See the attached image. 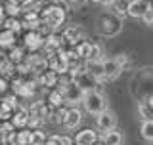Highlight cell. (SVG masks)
Returning a JSON list of instances; mask_svg holds the SVG:
<instances>
[{"mask_svg": "<svg viewBox=\"0 0 153 145\" xmlns=\"http://www.w3.org/2000/svg\"><path fill=\"white\" fill-rule=\"evenodd\" d=\"M40 19H42V23L54 33V31H57V29L63 25L65 10L61 8L59 4H46V6L40 10Z\"/></svg>", "mask_w": 153, "mask_h": 145, "instance_id": "6da1fadb", "label": "cell"}, {"mask_svg": "<svg viewBox=\"0 0 153 145\" xmlns=\"http://www.w3.org/2000/svg\"><path fill=\"white\" fill-rule=\"evenodd\" d=\"M82 107L88 115L96 117V115H100L103 109H107V99H105V95L102 92L88 90V92H84V95H82Z\"/></svg>", "mask_w": 153, "mask_h": 145, "instance_id": "7a4b0ae2", "label": "cell"}, {"mask_svg": "<svg viewBox=\"0 0 153 145\" xmlns=\"http://www.w3.org/2000/svg\"><path fill=\"white\" fill-rule=\"evenodd\" d=\"M98 29L103 36H115L121 33L123 23H121V16H117L115 12H103L98 17Z\"/></svg>", "mask_w": 153, "mask_h": 145, "instance_id": "3957f363", "label": "cell"}, {"mask_svg": "<svg viewBox=\"0 0 153 145\" xmlns=\"http://www.w3.org/2000/svg\"><path fill=\"white\" fill-rule=\"evenodd\" d=\"M96 128L100 132H109V130L117 128V115L109 109H103L100 115H96Z\"/></svg>", "mask_w": 153, "mask_h": 145, "instance_id": "277c9868", "label": "cell"}, {"mask_svg": "<svg viewBox=\"0 0 153 145\" xmlns=\"http://www.w3.org/2000/svg\"><path fill=\"white\" fill-rule=\"evenodd\" d=\"M61 40H63V46L67 48H75L80 40H86V35L80 27H67L61 35Z\"/></svg>", "mask_w": 153, "mask_h": 145, "instance_id": "5b68a950", "label": "cell"}, {"mask_svg": "<svg viewBox=\"0 0 153 145\" xmlns=\"http://www.w3.org/2000/svg\"><path fill=\"white\" fill-rule=\"evenodd\" d=\"M25 48L31 52H36V50H42V46H44V35H42L40 31H27L25 35Z\"/></svg>", "mask_w": 153, "mask_h": 145, "instance_id": "8992f818", "label": "cell"}, {"mask_svg": "<svg viewBox=\"0 0 153 145\" xmlns=\"http://www.w3.org/2000/svg\"><path fill=\"white\" fill-rule=\"evenodd\" d=\"M61 46H63V40H61V36H57L56 33H50V35L44 36V46H42V50H44L46 57L57 54V50H59Z\"/></svg>", "mask_w": 153, "mask_h": 145, "instance_id": "52a82bcc", "label": "cell"}, {"mask_svg": "<svg viewBox=\"0 0 153 145\" xmlns=\"http://www.w3.org/2000/svg\"><path fill=\"white\" fill-rule=\"evenodd\" d=\"M80 122H82V113H80L76 107H71L65 111V118H63V126L67 130H75L80 126Z\"/></svg>", "mask_w": 153, "mask_h": 145, "instance_id": "ba28073f", "label": "cell"}, {"mask_svg": "<svg viewBox=\"0 0 153 145\" xmlns=\"http://www.w3.org/2000/svg\"><path fill=\"white\" fill-rule=\"evenodd\" d=\"M86 71L98 80V84L105 82V75H103V59H86Z\"/></svg>", "mask_w": 153, "mask_h": 145, "instance_id": "9c48e42d", "label": "cell"}, {"mask_svg": "<svg viewBox=\"0 0 153 145\" xmlns=\"http://www.w3.org/2000/svg\"><path fill=\"white\" fill-rule=\"evenodd\" d=\"M36 80L40 84V88H54V86H57V82H59V75L52 69H46L36 76Z\"/></svg>", "mask_w": 153, "mask_h": 145, "instance_id": "30bf717a", "label": "cell"}, {"mask_svg": "<svg viewBox=\"0 0 153 145\" xmlns=\"http://www.w3.org/2000/svg\"><path fill=\"white\" fill-rule=\"evenodd\" d=\"M123 72L121 65L117 63V59L111 57V59H103V75H105V80H117L119 75Z\"/></svg>", "mask_w": 153, "mask_h": 145, "instance_id": "8fae6325", "label": "cell"}, {"mask_svg": "<svg viewBox=\"0 0 153 145\" xmlns=\"http://www.w3.org/2000/svg\"><path fill=\"white\" fill-rule=\"evenodd\" d=\"M147 8H149L147 0H130L128 2V16L134 19H142V16L146 13Z\"/></svg>", "mask_w": 153, "mask_h": 145, "instance_id": "7c38bea8", "label": "cell"}, {"mask_svg": "<svg viewBox=\"0 0 153 145\" xmlns=\"http://www.w3.org/2000/svg\"><path fill=\"white\" fill-rule=\"evenodd\" d=\"M29 117H31L29 109L21 105V107H17V109L12 113V124H13L16 128H25V126H27V120H29Z\"/></svg>", "mask_w": 153, "mask_h": 145, "instance_id": "4fadbf2b", "label": "cell"}, {"mask_svg": "<svg viewBox=\"0 0 153 145\" xmlns=\"http://www.w3.org/2000/svg\"><path fill=\"white\" fill-rule=\"evenodd\" d=\"M98 141V134L94 130L86 128V130H80L79 134L75 136V145H92Z\"/></svg>", "mask_w": 153, "mask_h": 145, "instance_id": "5bb4252c", "label": "cell"}, {"mask_svg": "<svg viewBox=\"0 0 153 145\" xmlns=\"http://www.w3.org/2000/svg\"><path fill=\"white\" fill-rule=\"evenodd\" d=\"M102 139H103V143L105 145H123V134L119 132L117 128H113V130H109V132H103L102 134Z\"/></svg>", "mask_w": 153, "mask_h": 145, "instance_id": "9a60e30c", "label": "cell"}, {"mask_svg": "<svg viewBox=\"0 0 153 145\" xmlns=\"http://www.w3.org/2000/svg\"><path fill=\"white\" fill-rule=\"evenodd\" d=\"M13 46H16V33L10 31V29L0 31V48L2 50H10Z\"/></svg>", "mask_w": 153, "mask_h": 145, "instance_id": "2e32d148", "label": "cell"}, {"mask_svg": "<svg viewBox=\"0 0 153 145\" xmlns=\"http://www.w3.org/2000/svg\"><path fill=\"white\" fill-rule=\"evenodd\" d=\"M13 72H16V63H13V61H10V57L0 59V76L10 78V76H13Z\"/></svg>", "mask_w": 153, "mask_h": 145, "instance_id": "e0dca14e", "label": "cell"}, {"mask_svg": "<svg viewBox=\"0 0 153 145\" xmlns=\"http://www.w3.org/2000/svg\"><path fill=\"white\" fill-rule=\"evenodd\" d=\"M4 29H10V31H13L17 35V33H21L23 31V21L19 17H13V16H8L6 19H4Z\"/></svg>", "mask_w": 153, "mask_h": 145, "instance_id": "ac0fdd59", "label": "cell"}, {"mask_svg": "<svg viewBox=\"0 0 153 145\" xmlns=\"http://www.w3.org/2000/svg\"><path fill=\"white\" fill-rule=\"evenodd\" d=\"M75 52L80 59H90V52H92V42H86V40H80L79 44L75 46Z\"/></svg>", "mask_w": 153, "mask_h": 145, "instance_id": "d6986e66", "label": "cell"}, {"mask_svg": "<svg viewBox=\"0 0 153 145\" xmlns=\"http://www.w3.org/2000/svg\"><path fill=\"white\" fill-rule=\"evenodd\" d=\"M140 134L146 141L153 143V118H147L142 122V128H140Z\"/></svg>", "mask_w": 153, "mask_h": 145, "instance_id": "ffe728a7", "label": "cell"}, {"mask_svg": "<svg viewBox=\"0 0 153 145\" xmlns=\"http://www.w3.org/2000/svg\"><path fill=\"white\" fill-rule=\"evenodd\" d=\"M48 103H50L52 107H63V103H65L63 94H61L57 88H54L50 94H48Z\"/></svg>", "mask_w": 153, "mask_h": 145, "instance_id": "44dd1931", "label": "cell"}, {"mask_svg": "<svg viewBox=\"0 0 153 145\" xmlns=\"http://www.w3.org/2000/svg\"><path fill=\"white\" fill-rule=\"evenodd\" d=\"M16 143L17 145H31V128H19L16 132Z\"/></svg>", "mask_w": 153, "mask_h": 145, "instance_id": "7402d4cb", "label": "cell"}, {"mask_svg": "<svg viewBox=\"0 0 153 145\" xmlns=\"http://www.w3.org/2000/svg\"><path fill=\"white\" fill-rule=\"evenodd\" d=\"M8 57H10V61H13V63L17 65V63H21V61H25L27 55H25V50H23V48H19V46L16 44L13 48H10V55H8Z\"/></svg>", "mask_w": 153, "mask_h": 145, "instance_id": "603a6c76", "label": "cell"}, {"mask_svg": "<svg viewBox=\"0 0 153 145\" xmlns=\"http://www.w3.org/2000/svg\"><path fill=\"white\" fill-rule=\"evenodd\" d=\"M111 10L115 13H117V16H126L128 13V0H115V4L111 6Z\"/></svg>", "mask_w": 153, "mask_h": 145, "instance_id": "cb8c5ba5", "label": "cell"}, {"mask_svg": "<svg viewBox=\"0 0 153 145\" xmlns=\"http://www.w3.org/2000/svg\"><path fill=\"white\" fill-rule=\"evenodd\" d=\"M46 139H48V138L44 136V132H42L40 128L31 130V145H44Z\"/></svg>", "mask_w": 153, "mask_h": 145, "instance_id": "d4e9b609", "label": "cell"}, {"mask_svg": "<svg viewBox=\"0 0 153 145\" xmlns=\"http://www.w3.org/2000/svg\"><path fill=\"white\" fill-rule=\"evenodd\" d=\"M4 10H6V16H13V17H19V13H23L21 4H16V2H6Z\"/></svg>", "mask_w": 153, "mask_h": 145, "instance_id": "484cf974", "label": "cell"}, {"mask_svg": "<svg viewBox=\"0 0 153 145\" xmlns=\"http://www.w3.org/2000/svg\"><path fill=\"white\" fill-rule=\"evenodd\" d=\"M138 111H140V115H142L143 120L153 118V109L149 107V103H147V101H142V103L138 105Z\"/></svg>", "mask_w": 153, "mask_h": 145, "instance_id": "4316f807", "label": "cell"}, {"mask_svg": "<svg viewBox=\"0 0 153 145\" xmlns=\"http://www.w3.org/2000/svg\"><path fill=\"white\" fill-rule=\"evenodd\" d=\"M115 59H117V63L121 65V69H123V71L130 69V65H132L130 55H126V54H119V55H115Z\"/></svg>", "mask_w": 153, "mask_h": 145, "instance_id": "83f0119b", "label": "cell"}, {"mask_svg": "<svg viewBox=\"0 0 153 145\" xmlns=\"http://www.w3.org/2000/svg\"><path fill=\"white\" fill-rule=\"evenodd\" d=\"M4 101H6V103H8L13 111H16L17 107H21V105H19V95L16 94V92H13V94H10V95H6V98H4Z\"/></svg>", "mask_w": 153, "mask_h": 145, "instance_id": "f1b7e54d", "label": "cell"}, {"mask_svg": "<svg viewBox=\"0 0 153 145\" xmlns=\"http://www.w3.org/2000/svg\"><path fill=\"white\" fill-rule=\"evenodd\" d=\"M103 48L100 44H92V52H90V59H103Z\"/></svg>", "mask_w": 153, "mask_h": 145, "instance_id": "f546056e", "label": "cell"}, {"mask_svg": "<svg viewBox=\"0 0 153 145\" xmlns=\"http://www.w3.org/2000/svg\"><path fill=\"white\" fill-rule=\"evenodd\" d=\"M142 21H143V25H147V27H153V8L149 6L146 10V13L142 16Z\"/></svg>", "mask_w": 153, "mask_h": 145, "instance_id": "4dcf8cb0", "label": "cell"}, {"mask_svg": "<svg viewBox=\"0 0 153 145\" xmlns=\"http://www.w3.org/2000/svg\"><path fill=\"white\" fill-rule=\"evenodd\" d=\"M57 139V143L59 145H75V139L71 136H67V134H59V136H54Z\"/></svg>", "mask_w": 153, "mask_h": 145, "instance_id": "1f68e13d", "label": "cell"}, {"mask_svg": "<svg viewBox=\"0 0 153 145\" xmlns=\"http://www.w3.org/2000/svg\"><path fill=\"white\" fill-rule=\"evenodd\" d=\"M8 90V78H4V76H0V95L6 94Z\"/></svg>", "mask_w": 153, "mask_h": 145, "instance_id": "d6a6232c", "label": "cell"}, {"mask_svg": "<svg viewBox=\"0 0 153 145\" xmlns=\"http://www.w3.org/2000/svg\"><path fill=\"white\" fill-rule=\"evenodd\" d=\"M4 19H6V10H4V6L0 4V25L4 23Z\"/></svg>", "mask_w": 153, "mask_h": 145, "instance_id": "836d02e7", "label": "cell"}, {"mask_svg": "<svg viewBox=\"0 0 153 145\" xmlns=\"http://www.w3.org/2000/svg\"><path fill=\"white\" fill-rule=\"evenodd\" d=\"M44 145H59V143H57V139H56L54 136H52V138H48L46 141H44Z\"/></svg>", "mask_w": 153, "mask_h": 145, "instance_id": "e575fe53", "label": "cell"}, {"mask_svg": "<svg viewBox=\"0 0 153 145\" xmlns=\"http://www.w3.org/2000/svg\"><path fill=\"white\" fill-rule=\"evenodd\" d=\"M113 4H115V0H103V2H102V6H103V8H111Z\"/></svg>", "mask_w": 153, "mask_h": 145, "instance_id": "d590c367", "label": "cell"}, {"mask_svg": "<svg viewBox=\"0 0 153 145\" xmlns=\"http://www.w3.org/2000/svg\"><path fill=\"white\" fill-rule=\"evenodd\" d=\"M69 4H73V6H80V4H84V0H67Z\"/></svg>", "mask_w": 153, "mask_h": 145, "instance_id": "8d00e7d4", "label": "cell"}, {"mask_svg": "<svg viewBox=\"0 0 153 145\" xmlns=\"http://www.w3.org/2000/svg\"><path fill=\"white\" fill-rule=\"evenodd\" d=\"M147 103H149V107L153 109V95H151V98H149V99H147Z\"/></svg>", "mask_w": 153, "mask_h": 145, "instance_id": "74e56055", "label": "cell"}, {"mask_svg": "<svg viewBox=\"0 0 153 145\" xmlns=\"http://www.w3.org/2000/svg\"><path fill=\"white\" fill-rule=\"evenodd\" d=\"M90 2H94V4H102L103 0H90Z\"/></svg>", "mask_w": 153, "mask_h": 145, "instance_id": "f35d334b", "label": "cell"}, {"mask_svg": "<svg viewBox=\"0 0 153 145\" xmlns=\"http://www.w3.org/2000/svg\"><path fill=\"white\" fill-rule=\"evenodd\" d=\"M8 2H16V4H21V2H19V0H8Z\"/></svg>", "mask_w": 153, "mask_h": 145, "instance_id": "ab89813d", "label": "cell"}, {"mask_svg": "<svg viewBox=\"0 0 153 145\" xmlns=\"http://www.w3.org/2000/svg\"><path fill=\"white\" fill-rule=\"evenodd\" d=\"M92 145H105V143H103V141H102V143H100V141H96V143H92Z\"/></svg>", "mask_w": 153, "mask_h": 145, "instance_id": "60d3db41", "label": "cell"}, {"mask_svg": "<svg viewBox=\"0 0 153 145\" xmlns=\"http://www.w3.org/2000/svg\"><path fill=\"white\" fill-rule=\"evenodd\" d=\"M149 6H151V8H153V0H149Z\"/></svg>", "mask_w": 153, "mask_h": 145, "instance_id": "b9f144b4", "label": "cell"}, {"mask_svg": "<svg viewBox=\"0 0 153 145\" xmlns=\"http://www.w3.org/2000/svg\"><path fill=\"white\" fill-rule=\"evenodd\" d=\"M19 2H21V4H23V2H27V0H19Z\"/></svg>", "mask_w": 153, "mask_h": 145, "instance_id": "7bdbcfd3", "label": "cell"}, {"mask_svg": "<svg viewBox=\"0 0 153 145\" xmlns=\"http://www.w3.org/2000/svg\"><path fill=\"white\" fill-rule=\"evenodd\" d=\"M0 145H2V141H0Z\"/></svg>", "mask_w": 153, "mask_h": 145, "instance_id": "ee69618b", "label": "cell"}, {"mask_svg": "<svg viewBox=\"0 0 153 145\" xmlns=\"http://www.w3.org/2000/svg\"><path fill=\"white\" fill-rule=\"evenodd\" d=\"M147 2H149V0H147Z\"/></svg>", "mask_w": 153, "mask_h": 145, "instance_id": "f6af8a7d", "label": "cell"}]
</instances>
